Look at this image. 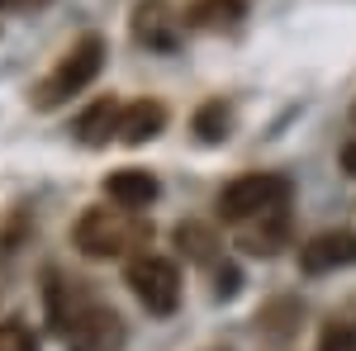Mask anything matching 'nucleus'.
Returning <instances> with one entry per match:
<instances>
[{"instance_id": "obj_1", "label": "nucleus", "mask_w": 356, "mask_h": 351, "mask_svg": "<svg viewBox=\"0 0 356 351\" xmlns=\"http://www.w3.org/2000/svg\"><path fill=\"white\" fill-rule=\"evenodd\" d=\"M100 67H105V38H100V33H81V38L53 62V72L29 90L33 109H57V105H67V100H76L86 85L100 76Z\"/></svg>"}, {"instance_id": "obj_2", "label": "nucleus", "mask_w": 356, "mask_h": 351, "mask_svg": "<svg viewBox=\"0 0 356 351\" xmlns=\"http://www.w3.org/2000/svg\"><path fill=\"white\" fill-rule=\"evenodd\" d=\"M143 238H147V228L134 223L129 214H119V209H86L72 223V247L81 256H90V261H119Z\"/></svg>"}, {"instance_id": "obj_3", "label": "nucleus", "mask_w": 356, "mask_h": 351, "mask_svg": "<svg viewBox=\"0 0 356 351\" xmlns=\"http://www.w3.org/2000/svg\"><path fill=\"white\" fill-rule=\"evenodd\" d=\"M285 199V176H275V171H252V176H238V181H228L219 190V218L223 223H257V218H266Z\"/></svg>"}, {"instance_id": "obj_4", "label": "nucleus", "mask_w": 356, "mask_h": 351, "mask_svg": "<svg viewBox=\"0 0 356 351\" xmlns=\"http://www.w3.org/2000/svg\"><path fill=\"white\" fill-rule=\"evenodd\" d=\"M129 290L143 299V309L147 313H176V304H181V270L176 261H166V256H152V252H143L129 261Z\"/></svg>"}, {"instance_id": "obj_5", "label": "nucleus", "mask_w": 356, "mask_h": 351, "mask_svg": "<svg viewBox=\"0 0 356 351\" xmlns=\"http://www.w3.org/2000/svg\"><path fill=\"white\" fill-rule=\"evenodd\" d=\"M57 327L67 332V347L72 351H119L124 347V323H119V313L105 309V304H95V299H81Z\"/></svg>"}, {"instance_id": "obj_6", "label": "nucleus", "mask_w": 356, "mask_h": 351, "mask_svg": "<svg viewBox=\"0 0 356 351\" xmlns=\"http://www.w3.org/2000/svg\"><path fill=\"white\" fill-rule=\"evenodd\" d=\"M356 261V233L352 228H328L318 238H309L300 247V270L304 275H323V270L337 266H352Z\"/></svg>"}, {"instance_id": "obj_7", "label": "nucleus", "mask_w": 356, "mask_h": 351, "mask_svg": "<svg viewBox=\"0 0 356 351\" xmlns=\"http://www.w3.org/2000/svg\"><path fill=\"white\" fill-rule=\"evenodd\" d=\"M105 190H110V199L124 209V214H138V209H147V204H157V176L152 171H143V166H124V171H110L105 176Z\"/></svg>"}, {"instance_id": "obj_8", "label": "nucleus", "mask_w": 356, "mask_h": 351, "mask_svg": "<svg viewBox=\"0 0 356 351\" xmlns=\"http://www.w3.org/2000/svg\"><path fill=\"white\" fill-rule=\"evenodd\" d=\"M134 38L152 53L176 48V15L166 0H138L134 5Z\"/></svg>"}, {"instance_id": "obj_9", "label": "nucleus", "mask_w": 356, "mask_h": 351, "mask_svg": "<svg viewBox=\"0 0 356 351\" xmlns=\"http://www.w3.org/2000/svg\"><path fill=\"white\" fill-rule=\"evenodd\" d=\"M181 19L191 33H228L247 19V0H191Z\"/></svg>"}, {"instance_id": "obj_10", "label": "nucleus", "mask_w": 356, "mask_h": 351, "mask_svg": "<svg viewBox=\"0 0 356 351\" xmlns=\"http://www.w3.org/2000/svg\"><path fill=\"white\" fill-rule=\"evenodd\" d=\"M166 129V105L162 100H134V105L119 114V142H129V147H138V142H147V138H157Z\"/></svg>"}, {"instance_id": "obj_11", "label": "nucleus", "mask_w": 356, "mask_h": 351, "mask_svg": "<svg viewBox=\"0 0 356 351\" xmlns=\"http://www.w3.org/2000/svg\"><path fill=\"white\" fill-rule=\"evenodd\" d=\"M119 114H124V109H119V100H110V95H105V100H95L90 109H81V114H76L72 138H76V142H86V147H100V142H110V138L119 133Z\"/></svg>"}, {"instance_id": "obj_12", "label": "nucleus", "mask_w": 356, "mask_h": 351, "mask_svg": "<svg viewBox=\"0 0 356 351\" xmlns=\"http://www.w3.org/2000/svg\"><path fill=\"white\" fill-rule=\"evenodd\" d=\"M285 243H290V218L285 214H266L238 233V247H243L247 256H275Z\"/></svg>"}, {"instance_id": "obj_13", "label": "nucleus", "mask_w": 356, "mask_h": 351, "mask_svg": "<svg viewBox=\"0 0 356 351\" xmlns=\"http://www.w3.org/2000/svg\"><path fill=\"white\" fill-rule=\"evenodd\" d=\"M176 247L186 256H195V261H214L219 256V233L204 228V223H195V218H186V223H176Z\"/></svg>"}, {"instance_id": "obj_14", "label": "nucleus", "mask_w": 356, "mask_h": 351, "mask_svg": "<svg viewBox=\"0 0 356 351\" xmlns=\"http://www.w3.org/2000/svg\"><path fill=\"white\" fill-rule=\"evenodd\" d=\"M191 129H195V138H204V142H223V138H228V105H223V100L200 105Z\"/></svg>"}, {"instance_id": "obj_15", "label": "nucleus", "mask_w": 356, "mask_h": 351, "mask_svg": "<svg viewBox=\"0 0 356 351\" xmlns=\"http://www.w3.org/2000/svg\"><path fill=\"white\" fill-rule=\"evenodd\" d=\"M0 351H38V342L24 323H0Z\"/></svg>"}, {"instance_id": "obj_16", "label": "nucleus", "mask_w": 356, "mask_h": 351, "mask_svg": "<svg viewBox=\"0 0 356 351\" xmlns=\"http://www.w3.org/2000/svg\"><path fill=\"white\" fill-rule=\"evenodd\" d=\"M318 351H356V327L332 323L323 337H318Z\"/></svg>"}, {"instance_id": "obj_17", "label": "nucleus", "mask_w": 356, "mask_h": 351, "mask_svg": "<svg viewBox=\"0 0 356 351\" xmlns=\"http://www.w3.org/2000/svg\"><path fill=\"white\" fill-rule=\"evenodd\" d=\"M337 166H342L347 176H356V138L347 142V147H342V152H337Z\"/></svg>"}, {"instance_id": "obj_18", "label": "nucleus", "mask_w": 356, "mask_h": 351, "mask_svg": "<svg viewBox=\"0 0 356 351\" xmlns=\"http://www.w3.org/2000/svg\"><path fill=\"white\" fill-rule=\"evenodd\" d=\"M5 5H19V10H29V5H43V0H0V10Z\"/></svg>"}]
</instances>
